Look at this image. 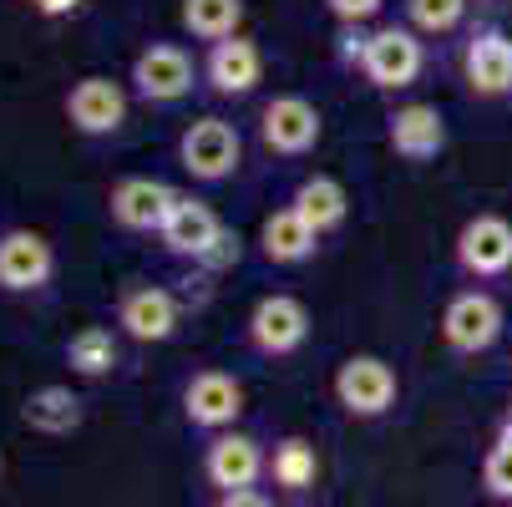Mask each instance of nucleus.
<instances>
[{
  "mask_svg": "<svg viewBox=\"0 0 512 507\" xmlns=\"http://www.w3.org/2000/svg\"><path fill=\"white\" fill-rule=\"evenodd\" d=\"M244 163V137L234 122L224 117H198L183 127L178 137V168L193 178V183H224L234 178Z\"/></svg>",
  "mask_w": 512,
  "mask_h": 507,
  "instance_id": "1",
  "label": "nucleus"
},
{
  "mask_svg": "<svg viewBox=\"0 0 512 507\" xmlns=\"http://www.w3.org/2000/svg\"><path fill=\"white\" fill-rule=\"evenodd\" d=\"M396 396H401V381L391 371V360H381V355H350V360H340L335 401H340L345 416L376 421V416H386L396 406Z\"/></svg>",
  "mask_w": 512,
  "mask_h": 507,
  "instance_id": "2",
  "label": "nucleus"
},
{
  "mask_svg": "<svg viewBox=\"0 0 512 507\" xmlns=\"http://www.w3.org/2000/svg\"><path fill=\"white\" fill-rule=\"evenodd\" d=\"M193 56L178 41H148L132 56V92L153 107H173L193 92Z\"/></svg>",
  "mask_w": 512,
  "mask_h": 507,
  "instance_id": "3",
  "label": "nucleus"
},
{
  "mask_svg": "<svg viewBox=\"0 0 512 507\" xmlns=\"http://www.w3.org/2000/svg\"><path fill=\"white\" fill-rule=\"evenodd\" d=\"M320 132H325L320 107L305 102V97H295V92L264 102V112H259V142H264L274 158H305V153H315Z\"/></svg>",
  "mask_w": 512,
  "mask_h": 507,
  "instance_id": "4",
  "label": "nucleus"
},
{
  "mask_svg": "<svg viewBox=\"0 0 512 507\" xmlns=\"http://www.w3.org/2000/svg\"><path fill=\"white\" fill-rule=\"evenodd\" d=\"M421 66H426V51H421L416 31H406V26H381V31H371V46H365V61H360L365 82L381 87V92L411 87V82L421 77Z\"/></svg>",
  "mask_w": 512,
  "mask_h": 507,
  "instance_id": "5",
  "label": "nucleus"
},
{
  "mask_svg": "<svg viewBox=\"0 0 512 507\" xmlns=\"http://www.w3.org/2000/svg\"><path fill=\"white\" fill-rule=\"evenodd\" d=\"M117 330L137 345H163L178 335V300L163 284H127L117 295Z\"/></svg>",
  "mask_w": 512,
  "mask_h": 507,
  "instance_id": "6",
  "label": "nucleus"
},
{
  "mask_svg": "<svg viewBox=\"0 0 512 507\" xmlns=\"http://www.w3.org/2000/svg\"><path fill=\"white\" fill-rule=\"evenodd\" d=\"M249 345L269 360L279 355H295L305 340H310V310L295 300V295H264L254 310H249V325H244Z\"/></svg>",
  "mask_w": 512,
  "mask_h": 507,
  "instance_id": "7",
  "label": "nucleus"
},
{
  "mask_svg": "<svg viewBox=\"0 0 512 507\" xmlns=\"http://www.w3.org/2000/svg\"><path fill=\"white\" fill-rule=\"evenodd\" d=\"M502 335V305L487 295V289H462L452 295V305L442 310V340L457 355H482L492 350Z\"/></svg>",
  "mask_w": 512,
  "mask_h": 507,
  "instance_id": "8",
  "label": "nucleus"
},
{
  "mask_svg": "<svg viewBox=\"0 0 512 507\" xmlns=\"http://www.w3.org/2000/svg\"><path fill=\"white\" fill-rule=\"evenodd\" d=\"M56 274V249L36 229H6L0 234V289L6 295H36Z\"/></svg>",
  "mask_w": 512,
  "mask_h": 507,
  "instance_id": "9",
  "label": "nucleus"
},
{
  "mask_svg": "<svg viewBox=\"0 0 512 507\" xmlns=\"http://www.w3.org/2000/svg\"><path fill=\"white\" fill-rule=\"evenodd\" d=\"M269 472V457H264V447L254 442V437H244V431H213V442L203 447V477H208V487H218V492H244V487H254L259 477Z\"/></svg>",
  "mask_w": 512,
  "mask_h": 507,
  "instance_id": "10",
  "label": "nucleus"
},
{
  "mask_svg": "<svg viewBox=\"0 0 512 507\" xmlns=\"http://www.w3.org/2000/svg\"><path fill=\"white\" fill-rule=\"evenodd\" d=\"M173 203H178V193H173L163 178H122V183L107 193L112 224L127 229V234H163Z\"/></svg>",
  "mask_w": 512,
  "mask_h": 507,
  "instance_id": "11",
  "label": "nucleus"
},
{
  "mask_svg": "<svg viewBox=\"0 0 512 507\" xmlns=\"http://www.w3.org/2000/svg\"><path fill=\"white\" fill-rule=\"evenodd\" d=\"M183 416L198 431H229L244 416V386L229 371H193L183 386Z\"/></svg>",
  "mask_w": 512,
  "mask_h": 507,
  "instance_id": "12",
  "label": "nucleus"
},
{
  "mask_svg": "<svg viewBox=\"0 0 512 507\" xmlns=\"http://www.w3.org/2000/svg\"><path fill=\"white\" fill-rule=\"evenodd\" d=\"M457 264L472 279H497L512 269V224L502 213H477L457 234Z\"/></svg>",
  "mask_w": 512,
  "mask_h": 507,
  "instance_id": "13",
  "label": "nucleus"
},
{
  "mask_svg": "<svg viewBox=\"0 0 512 507\" xmlns=\"http://www.w3.org/2000/svg\"><path fill=\"white\" fill-rule=\"evenodd\" d=\"M259 77H264V56H259V46L249 36H224V41H213L208 56H203V82L218 97H229V102L249 97L259 87Z\"/></svg>",
  "mask_w": 512,
  "mask_h": 507,
  "instance_id": "14",
  "label": "nucleus"
},
{
  "mask_svg": "<svg viewBox=\"0 0 512 507\" xmlns=\"http://www.w3.org/2000/svg\"><path fill=\"white\" fill-rule=\"evenodd\" d=\"M66 122L82 137H112L127 122V92L112 77H82L66 92Z\"/></svg>",
  "mask_w": 512,
  "mask_h": 507,
  "instance_id": "15",
  "label": "nucleus"
},
{
  "mask_svg": "<svg viewBox=\"0 0 512 507\" xmlns=\"http://www.w3.org/2000/svg\"><path fill=\"white\" fill-rule=\"evenodd\" d=\"M386 142L391 153L406 158V163H431L436 153L447 148V122L431 102H406L386 117Z\"/></svg>",
  "mask_w": 512,
  "mask_h": 507,
  "instance_id": "16",
  "label": "nucleus"
},
{
  "mask_svg": "<svg viewBox=\"0 0 512 507\" xmlns=\"http://www.w3.org/2000/svg\"><path fill=\"white\" fill-rule=\"evenodd\" d=\"M462 77L477 97H507L512 92V41L502 31H477L462 51Z\"/></svg>",
  "mask_w": 512,
  "mask_h": 507,
  "instance_id": "17",
  "label": "nucleus"
},
{
  "mask_svg": "<svg viewBox=\"0 0 512 507\" xmlns=\"http://www.w3.org/2000/svg\"><path fill=\"white\" fill-rule=\"evenodd\" d=\"M224 229L218 224V213L203 203V198H193V193H178V203H173V213H168V224H163V249L173 254V259H198L208 244H213V234Z\"/></svg>",
  "mask_w": 512,
  "mask_h": 507,
  "instance_id": "18",
  "label": "nucleus"
},
{
  "mask_svg": "<svg viewBox=\"0 0 512 507\" xmlns=\"http://www.w3.org/2000/svg\"><path fill=\"white\" fill-rule=\"evenodd\" d=\"M315 249H320V234L300 219L295 203L274 208L269 219L259 224V254H264L269 264H305Z\"/></svg>",
  "mask_w": 512,
  "mask_h": 507,
  "instance_id": "19",
  "label": "nucleus"
},
{
  "mask_svg": "<svg viewBox=\"0 0 512 507\" xmlns=\"http://www.w3.org/2000/svg\"><path fill=\"white\" fill-rule=\"evenodd\" d=\"M21 421L31 431H41V437H71V431L82 426V396L71 391V386H36L26 391L21 401Z\"/></svg>",
  "mask_w": 512,
  "mask_h": 507,
  "instance_id": "20",
  "label": "nucleus"
},
{
  "mask_svg": "<svg viewBox=\"0 0 512 507\" xmlns=\"http://www.w3.org/2000/svg\"><path fill=\"white\" fill-rule=\"evenodd\" d=\"M66 366H71V376H82V381H107V376L122 366L117 330H107V325H82L77 335L66 340Z\"/></svg>",
  "mask_w": 512,
  "mask_h": 507,
  "instance_id": "21",
  "label": "nucleus"
},
{
  "mask_svg": "<svg viewBox=\"0 0 512 507\" xmlns=\"http://www.w3.org/2000/svg\"><path fill=\"white\" fill-rule=\"evenodd\" d=\"M289 203L300 208V219H305L315 234L340 229V224H345V213H350V193H345L335 178H325V173L305 178V183L295 188V198H289Z\"/></svg>",
  "mask_w": 512,
  "mask_h": 507,
  "instance_id": "22",
  "label": "nucleus"
},
{
  "mask_svg": "<svg viewBox=\"0 0 512 507\" xmlns=\"http://www.w3.org/2000/svg\"><path fill=\"white\" fill-rule=\"evenodd\" d=\"M183 31L193 41H224V36H239L244 26V0H183V11H178Z\"/></svg>",
  "mask_w": 512,
  "mask_h": 507,
  "instance_id": "23",
  "label": "nucleus"
},
{
  "mask_svg": "<svg viewBox=\"0 0 512 507\" xmlns=\"http://www.w3.org/2000/svg\"><path fill=\"white\" fill-rule=\"evenodd\" d=\"M269 477H274V487H284V492H305V487H315V477H320V457H315V447H310L305 437H284V442H274V452H269Z\"/></svg>",
  "mask_w": 512,
  "mask_h": 507,
  "instance_id": "24",
  "label": "nucleus"
},
{
  "mask_svg": "<svg viewBox=\"0 0 512 507\" xmlns=\"http://www.w3.org/2000/svg\"><path fill=\"white\" fill-rule=\"evenodd\" d=\"M467 16V0H406V21L421 36H447Z\"/></svg>",
  "mask_w": 512,
  "mask_h": 507,
  "instance_id": "25",
  "label": "nucleus"
},
{
  "mask_svg": "<svg viewBox=\"0 0 512 507\" xmlns=\"http://www.w3.org/2000/svg\"><path fill=\"white\" fill-rule=\"evenodd\" d=\"M482 487H487V497L512 502V421L497 431V442H492V452L482 462Z\"/></svg>",
  "mask_w": 512,
  "mask_h": 507,
  "instance_id": "26",
  "label": "nucleus"
},
{
  "mask_svg": "<svg viewBox=\"0 0 512 507\" xmlns=\"http://www.w3.org/2000/svg\"><path fill=\"white\" fill-rule=\"evenodd\" d=\"M239 254H244V239H239L234 229H218V234H213V244L193 259V269H203V274H224V269H234V264H239Z\"/></svg>",
  "mask_w": 512,
  "mask_h": 507,
  "instance_id": "27",
  "label": "nucleus"
},
{
  "mask_svg": "<svg viewBox=\"0 0 512 507\" xmlns=\"http://www.w3.org/2000/svg\"><path fill=\"white\" fill-rule=\"evenodd\" d=\"M381 6H386V0H325V11H330L340 26H365V21H376Z\"/></svg>",
  "mask_w": 512,
  "mask_h": 507,
  "instance_id": "28",
  "label": "nucleus"
},
{
  "mask_svg": "<svg viewBox=\"0 0 512 507\" xmlns=\"http://www.w3.org/2000/svg\"><path fill=\"white\" fill-rule=\"evenodd\" d=\"M365 46H371V31L365 26H340V61H365Z\"/></svg>",
  "mask_w": 512,
  "mask_h": 507,
  "instance_id": "29",
  "label": "nucleus"
},
{
  "mask_svg": "<svg viewBox=\"0 0 512 507\" xmlns=\"http://www.w3.org/2000/svg\"><path fill=\"white\" fill-rule=\"evenodd\" d=\"M218 507H274V497L259 487H244V492H218Z\"/></svg>",
  "mask_w": 512,
  "mask_h": 507,
  "instance_id": "30",
  "label": "nucleus"
},
{
  "mask_svg": "<svg viewBox=\"0 0 512 507\" xmlns=\"http://www.w3.org/2000/svg\"><path fill=\"white\" fill-rule=\"evenodd\" d=\"M77 6H82V0H31V11H36V16H46V21H61V16L77 11Z\"/></svg>",
  "mask_w": 512,
  "mask_h": 507,
  "instance_id": "31",
  "label": "nucleus"
},
{
  "mask_svg": "<svg viewBox=\"0 0 512 507\" xmlns=\"http://www.w3.org/2000/svg\"><path fill=\"white\" fill-rule=\"evenodd\" d=\"M0 472H6V457H0Z\"/></svg>",
  "mask_w": 512,
  "mask_h": 507,
  "instance_id": "32",
  "label": "nucleus"
},
{
  "mask_svg": "<svg viewBox=\"0 0 512 507\" xmlns=\"http://www.w3.org/2000/svg\"><path fill=\"white\" fill-rule=\"evenodd\" d=\"M507 421H512V406H507Z\"/></svg>",
  "mask_w": 512,
  "mask_h": 507,
  "instance_id": "33",
  "label": "nucleus"
}]
</instances>
